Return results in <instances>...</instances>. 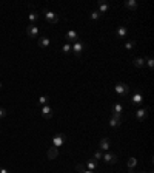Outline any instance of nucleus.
Here are the masks:
<instances>
[{"label": "nucleus", "instance_id": "f257e3e1", "mask_svg": "<svg viewBox=\"0 0 154 173\" xmlns=\"http://www.w3.org/2000/svg\"><path fill=\"white\" fill-rule=\"evenodd\" d=\"M43 17H45V20H46L48 23H51V25H54V23L59 22V16H56V13L48 11V10L43 11Z\"/></svg>", "mask_w": 154, "mask_h": 173}, {"label": "nucleus", "instance_id": "f03ea898", "mask_svg": "<svg viewBox=\"0 0 154 173\" xmlns=\"http://www.w3.org/2000/svg\"><path fill=\"white\" fill-rule=\"evenodd\" d=\"M83 48H85V43H83V42H80V40H77V42H74V43L71 45V51H73L77 57L80 56V53L83 51Z\"/></svg>", "mask_w": 154, "mask_h": 173}, {"label": "nucleus", "instance_id": "7ed1b4c3", "mask_svg": "<svg viewBox=\"0 0 154 173\" xmlns=\"http://www.w3.org/2000/svg\"><path fill=\"white\" fill-rule=\"evenodd\" d=\"M116 93L120 94V96H126V94L129 93V87H128L126 84H123V82H119V84L116 85Z\"/></svg>", "mask_w": 154, "mask_h": 173}, {"label": "nucleus", "instance_id": "20e7f679", "mask_svg": "<svg viewBox=\"0 0 154 173\" xmlns=\"http://www.w3.org/2000/svg\"><path fill=\"white\" fill-rule=\"evenodd\" d=\"M65 139H66V136H65L63 133H59V134H56V136H54V139H53V147H56V148H60V147L63 145Z\"/></svg>", "mask_w": 154, "mask_h": 173}, {"label": "nucleus", "instance_id": "39448f33", "mask_svg": "<svg viewBox=\"0 0 154 173\" xmlns=\"http://www.w3.org/2000/svg\"><path fill=\"white\" fill-rule=\"evenodd\" d=\"M26 34H28L30 37H39V34H40V30H39L36 25H30V27L26 28Z\"/></svg>", "mask_w": 154, "mask_h": 173}, {"label": "nucleus", "instance_id": "423d86ee", "mask_svg": "<svg viewBox=\"0 0 154 173\" xmlns=\"http://www.w3.org/2000/svg\"><path fill=\"white\" fill-rule=\"evenodd\" d=\"M102 159H103L106 164H116V162H117V156H116V154H113V153H109V151H108V153H105V154L102 156Z\"/></svg>", "mask_w": 154, "mask_h": 173}, {"label": "nucleus", "instance_id": "0eeeda50", "mask_svg": "<svg viewBox=\"0 0 154 173\" xmlns=\"http://www.w3.org/2000/svg\"><path fill=\"white\" fill-rule=\"evenodd\" d=\"M65 37H66L68 42H77V40H79V34H77V31H74V30L68 31V33L65 34Z\"/></svg>", "mask_w": 154, "mask_h": 173}, {"label": "nucleus", "instance_id": "6e6552de", "mask_svg": "<svg viewBox=\"0 0 154 173\" xmlns=\"http://www.w3.org/2000/svg\"><path fill=\"white\" fill-rule=\"evenodd\" d=\"M116 34H117V37H120V39H125V37L128 36V28H126V27H123V25H120V27L117 28Z\"/></svg>", "mask_w": 154, "mask_h": 173}, {"label": "nucleus", "instance_id": "1a4fd4ad", "mask_svg": "<svg viewBox=\"0 0 154 173\" xmlns=\"http://www.w3.org/2000/svg\"><path fill=\"white\" fill-rule=\"evenodd\" d=\"M42 116H43L45 119H49V117L53 116V108H51L49 105H43V107H42Z\"/></svg>", "mask_w": 154, "mask_h": 173}, {"label": "nucleus", "instance_id": "9d476101", "mask_svg": "<svg viewBox=\"0 0 154 173\" xmlns=\"http://www.w3.org/2000/svg\"><path fill=\"white\" fill-rule=\"evenodd\" d=\"M109 145H111V142H109V139H108V138H103V139H100V142H99V148H100V151L108 150V148H109Z\"/></svg>", "mask_w": 154, "mask_h": 173}, {"label": "nucleus", "instance_id": "9b49d317", "mask_svg": "<svg viewBox=\"0 0 154 173\" xmlns=\"http://www.w3.org/2000/svg\"><path fill=\"white\" fill-rule=\"evenodd\" d=\"M51 45V39L49 37H39V47L40 48H48Z\"/></svg>", "mask_w": 154, "mask_h": 173}, {"label": "nucleus", "instance_id": "f8f14e48", "mask_svg": "<svg viewBox=\"0 0 154 173\" xmlns=\"http://www.w3.org/2000/svg\"><path fill=\"white\" fill-rule=\"evenodd\" d=\"M146 116H148V111L143 110V108H139V110L136 111V117H137V121H140V122H142Z\"/></svg>", "mask_w": 154, "mask_h": 173}, {"label": "nucleus", "instance_id": "ddd939ff", "mask_svg": "<svg viewBox=\"0 0 154 173\" xmlns=\"http://www.w3.org/2000/svg\"><path fill=\"white\" fill-rule=\"evenodd\" d=\"M131 102H132L134 105H139V104H142V102H143V96H142L140 93H134V94H132Z\"/></svg>", "mask_w": 154, "mask_h": 173}, {"label": "nucleus", "instance_id": "4468645a", "mask_svg": "<svg viewBox=\"0 0 154 173\" xmlns=\"http://www.w3.org/2000/svg\"><path fill=\"white\" fill-rule=\"evenodd\" d=\"M109 125H111V127H114V128H117V127H120V125H122V119H120V117H117V116H113V117L109 119Z\"/></svg>", "mask_w": 154, "mask_h": 173}, {"label": "nucleus", "instance_id": "2eb2a0df", "mask_svg": "<svg viewBox=\"0 0 154 173\" xmlns=\"http://www.w3.org/2000/svg\"><path fill=\"white\" fill-rule=\"evenodd\" d=\"M122 110H123V107H122L120 104H116V105L113 107V116H117V117H120V114H122Z\"/></svg>", "mask_w": 154, "mask_h": 173}, {"label": "nucleus", "instance_id": "dca6fc26", "mask_svg": "<svg viewBox=\"0 0 154 173\" xmlns=\"http://www.w3.org/2000/svg\"><path fill=\"white\" fill-rule=\"evenodd\" d=\"M48 158L49 159H54V158H57V154H59V148H56V147H51L49 150H48Z\"/></svg>", "mask_w": 154, "mask_h": 173}, {"label": "nucleus", "instance_id": "f3484780", "mask_svg": "<svg viewBox=\"0 0 154 173\" xmlns=\"http://www.w3.org/2000/svg\"><path fill=\"white\" fill-rule=\"evenodd\" d=\"M125 6L128 10H131V11H136L137 10V2H136V0H128V2L125 3Z\"/></svg>", "mask_w": 154, "mask_h": 173}, {"label": "nucleus", "instance_id": "a211bd4d", "mask_svg": "<svg viewBox=\"0 0 154 173\" xmlns=\"http://www.w3.org/2000/svg\"><path fill=\"white\" fill-rule=\"evenodd\" d=\"M132 65L137 67V68H142V67H145V59H142V57H136V59L132 60Z\"/></svg>", "mask_w": 154, "mask_h": 173}, {"label": "nucleus", "instance_id": "6ab92c4d", "mask_svg": "<svg viewBox=\"0 0 154 173\" xmlns=\"http://www.w3.org/2000/svg\"><path fill=\"white\" fill-rule=\"evenodd\" d=\"M108 8H109V5H108L106 2H99V13H100V14L106 13V11H108Z\"/></svg>", "mask_w": 154, "mask_h": 173}, {"label": "nucleus", "instance_id": "aec40b11", "mask_svg": "<svg viewBox=\"0 0 154 173\" xmlns=\"http://www.w3.org/2000/svg\"><path fill=\"white\" fill-rule=\"evenodd\" d=\"M137 165V159L136 158H129V161H128V168H129V173H132V168Z\"/></svg>", "mask_w": 154, "mask_h": 173}, {"label": "nucleus", "instance_id": "412c9836", "mask_svg": "<svg viewBox=\"0 0 154 173\" xmlns=\"http://www.w3.org/2000/svg\"><path fill=\"white\" fill-rule=\"evenodd\" d=\"M86 165H88V168H89L91 171H94V170L97 168V162H96L94 159H91V161H88V162H86Z\"/></svg>", "mask_w": 154, "mask_h": 173}, {"label": "nucleus", "instance_id": "4be33fe9", "mask_svg": "<svg viewBox=\"0 0 154 173\" xmlns=\"http://www.w3.org/2000/svg\"><path fill=\"white\" fill-rule=\"evenodd\" d=\"M48 101H49L48 96H40V97H39V104H40V105H48Z\"/></svg>", "mask_w": 154, "mask_h": 173}, {"label": "nucleus", "instance_id": "5701e85b", "mask_svg": "<svg viewBox=\"0 0 154 173\" xmlns=\"http://www.w3.org/2000/svg\"><path fill=\"white\" fill-rule=\"evenodd\" d=\"M134 47H136V42H134V40H129V42L125 43V48H126V50H132Z\"/></svg>", "mask_w": 154, "mask_h": 173}, {"label": "nucleus", "instance_id": "b1692460", "mask_svg": "<svg viewBox=\"0 0 154 173\" xmlns=\"http://www.w3.org/2000/svg\"><path fill=\"white\" fill-rule=\"evenodd\" d=\"M62 51H63V53H71V43H65V45L62 47Z\"/></svg>", "mask_w": 154, "mask_h": 173}, {"label": "nucleus", "instance_id": "393cba45", "mask_svg": "<svg viewBox=\"0 0 154 173\" xmlns=\"http://www.w3.org/2000/svg\"><path fill=\"white\" fill-rule=\"evenodd\" d=\"M100 16H102V14H100L99 11H94V13H91V19H93V20H97V19H100Z\"/></svg>", "mask_w": 154, "mask_h": 173}, {"label": "nucleus", "instance_id": "a878e982", "mask_svg": "<svg viewBox=\"0 0 154 173\" xmlns=\"http://www.w3.org/2000/svg\"><path fill=\"white\" fill-rule=\"evenodd\" d=\"M37 17H39V16H37V13H31V14H30V22H31V25H33V22H36V20H37Z\"/></svg>", "mask_w": 154, "mask_h": 173}, {"label": "nucleus", "instance_id": "bb28decb", "mask_svg": "<svg viewBox=\"0 0 154 173\" xmlns=\"http://www.w3.org/2000/svg\"><path fill=\"white\" fill-rule=\"evenodd\" d=\"M76 170L80 171V173H83V171H85V165H83V164H77V165H76Z\"/></svg>", "mask_w": 154, "mask_h": 173}, {"label": "nucleus", "instance_id": "cd10ccee", "mask_svg": "<svg viewBox=\"0 0 154 173\" xmlns=\"http://www.w3.org/2000/svg\"><path fill=\"white\" fill-rule=\"evenodd\" d=\"M146 65H148L149 68L154 67V60H152V57H148V59H146Z\"/></svg>", "mask_w": 154, "mask_h": 173}, {"label": "nucleus", "instance_id": "c85d7f7f", "mask_svg": "<svg viewBox=\"0 0 154 173\" xmlns=\"http://www.w3.org/2000/svg\"><path fill=\"white\" fill-rule=\"evenodd\" d=\"M6 116V110L5 108H2V107H0V119H3Z\"/></svg>", "mask_w": 154, "mask_h": 173}, {"label": "nucleus", "instance_id": "c756f323", "mask_svg": "<svg viewBox=\"0 0 154 173\" xmlns=\"http://www.w3.org/2000/svg\"><path fill=\"white\" fill-rule=\"evenodd\" d=\"M102 156H103L102 151H96V153H94V159H102Z\"/></svg>", "mask_w": 154, "mask_h": 173}, {"label": "nucleus", "instance_id": "7c9ffc66", "mask_svg": "<svg viewBox=\"0 0 154 173\" xmlns=\"http://www.w3.org/2000/svg\"><path fill=\"white\" fill-rule=\"evenodd\" d=\"M0 173H10V170L5 168V167H2V168H0Z\"/></svg>", "mask_w": 154, "mask_h": 173}, {"label": "nucleus", "instance_id": "2f4dec72", "mask_svg": "<svg viewBox=\"0 0 154 173\" xmlns=\"http://www.w3.org/2000/svg\"><path fill=\"white\" fill-rule=\"evenodd\" d=\"M83 173H94V171H91V170H85Z\"/></svg>", "mask_w": 154, "mask_h": 173}, {"label": "nucleus", "instance_id": "473e14b6", "mask_svg": "<svg viewBox=\"0 0 154 173\" xmlns=\"http://www.w3.org/2000/svg\"><path fill=\"white\" fill-rule=\"evenodd\" d=\"M0 88H2V84H0Z\"/></svg>", "mask_w": 154, "mask_h": 173}]
</instances>
